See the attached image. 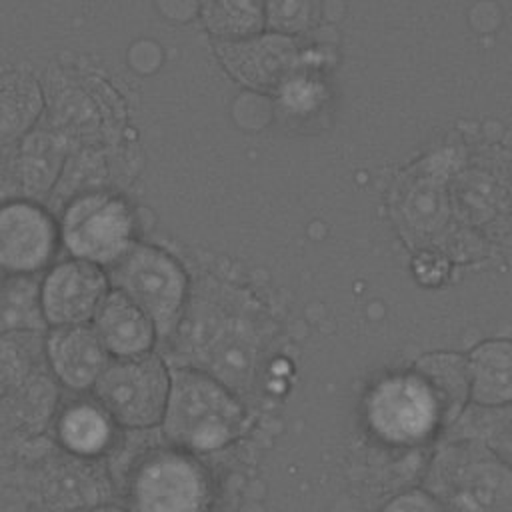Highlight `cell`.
<instances>
[{"mask_svg":"<svg viewBox=\"0 0 512 512\" xmlns=\"http://www.w3.org/2000/svg\"><path fill=\"white\" fill-rule=\"evenodd\" d=\"M240 420V408L216 382L196 372H174L166 430L176 442L198 450L218 448L238 432Z\"/></svg>","mask_w":512,"mask_h":512,"instance_id":"obj_1","label":"cell"},{"mask_svg":"<svg viewBox=\"0 0 512 512\" xmlns=\"http://www.w3.org/2000/svg\"><path fill=\"white\" fill-rule=\"evenodd\" d=\"M114 282L160 330L176 320L184 300V274L164 252L150 246L126 250L112 268Z\"/></svg>","mask_w":512,"mask_h":512,"instance_id":"obj_2","label":"cell"},{"mask_svg":"<svg viewBox=\"0 0 512 512\" xmlns=\"http://www.w3.org/2000/svg\"><path fill=\"white\" fill-rule=\"evenodd\" d=\"M62 232L76 256L88 262H116L128 250L132 216L118 198L90 194L68 208Z\"/></svg>","mask_w":512,"mask_h":512,"instance_id":"obj_3","label":"cell"},{"mask_svg":"<svg viewBox=\"0 0 512 512\" xmlns=\"http://www.w3.org/2000/svg\"><path fill=\"white\" fill-rule=\"evenodd\" d=\"M104 406L128 426H148L164 410L168 380L162 364L152 358L128 360L108 368L96 386Z\"/></svg>","mask_w":512,"mask_h":512,"instance_id":"obj_4","label":"cell"},{"mask_svg":"<svg viewBox=\"0 0 512 512\" xmlns=\"http://www.w3.org/2000/svg\"><path fill=\"white\" fill-rule=\"evenodd\" d=\"M132 496L138 512H200L206 482L190 460L158 454L138 470Z\"/></svg>","mask_w":512,"mask_h":512,"instance_id":"obj_5","label":"cell"},{"mask_svg":"<svg viewBox=\"0 0 512 512\" xmlns=\"http://www.w3.org/2000/svg\"><path fill=\"white\" fill-rule=\"evenodd\" d=\"M368 414L376 432L386 440L414 442L434 426L436 400L414 378H390L374 390Z\"/></svg>","mask_w":512,"mask_h":512,"instance_id":"obj_6","label":"cell"},{"mask_svg":"<svg viewBox=\"0 0 512 512\" xmlns=\"http://www.w3.org/2000/svg\"><path fill=\"white\" fill-rule=\"evenodd\" d=\"M54 250L50 218L28 204L0 208V266L28 272L42 266Z\"/></svg>","mask_w":512,"mask_h":512,"instance_id":"obj_7","label":"cell"},{"mask_svg":"<svg viewBox=\"0 0 512 512\" xmlns=\"http://www.w3.org/2000/svg\"><path fill=\"white\" fill-rule=\"evenodd\" d=\"M104 294V276L88 260L58 266L44 284V310L52 322L72 324L94 312Z\"/></svg>","mask_w":512,"mask_h":512,"instance_id":"obj_8","label":"cell"},{"mask_svg":"<svg viewBox=\"0 0 512 512\" xmlns=\"http://www.w3.org/2000/svg\"><path fill=\"white\" fill-rule=\"evenodd\" d=\"M50 358L58 376L74 388H84L104 370L106 354L92 330L66 328L52 336Z\"/></svg>","mask_w":512,"mask_h":512,"instance_id":"obj_9","label":"cell"},{"mask_svg":"<svg viewBox=\"0 0 512 512\" xmlns=\"http://www.w3.org/2000/svg\"><path fill=\"white\" fill-rule=\"evenodd\" d=\"M96 326L116 354L144 352L152 342V326L144 312L122 292H112L98 308Z\"/></svg>","mask_w":512,"mask_h":512,"instance_id":"obj_10","label":"cell"},{"mask_svg":"<svg viewBox=\"0 0 512 512\" xmlns=\"http://www.w3.org/2000/svg\"><path fill=\"white\" fill-rule=\"evenodd\" d=\"M224 56L230 68L250 84H270L282 72V56L278 58L276 52L282 50V42L278 40H238L228 44Z\"/></svg>","mask_w":512,"mask_h":512,"instance_id":"obj_11","label":"cell"},{"mask_svg":"<svg viewBox=\"0 0 512 512\" xmlns=\"http://www.w3.org/2000/svg\"><path fill=\"white\" fill-rule=\"evenodd\" d=\"M262 0H204V18L210 30L226 40L252 38L262 26Z\"/></svg>","mask_w":512,"mask_h":512,"instance_id":"obj_12","label":"cell"},{"mask_svg":"<svg viewBox=\"0 0 512 512\" xmlns=\"http://www.w3.org/2000/svg\"><path fill=\"white\" fill-rule=\"evenodd\" d=\"M60 436L74 452L96 454L106 446L110 428L106 418L96 408L76 406L62 416Z\"/></svg>","mask_w":512,"mask_h":512,"instance_id":"obj_13","label":"cell"},{"mask_svg":"<svg viewBox=\"0 0 512 512\" xmlns=\"http://www.w3.org/2000/svg\"><path fill=\"white\" fill-rule=\"evenodd\" d=\"M100 512H116V510H100Z\"/></svg>","mask_w":512,"mask_h":512,"instance_id":"obj_14","label":"cell"}]
</instances>
